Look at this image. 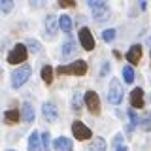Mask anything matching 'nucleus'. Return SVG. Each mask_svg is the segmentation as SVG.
I'll list each match as a JSON object with an SVG mask.
<instances>
[{"label":"nucleus","mask_w":151,"mask_h":151,"mask_svg":"<svg viewBox=\"0 0 151 151\" xmlns=\"http://www.w3.org/2000/svg\"><path fill=\"white\" fill-rule=\"evenodd\" d=\"M0 8H2V12H12V8H13V2H9V0H6V2H2L0 4Z\"/></svg>","instance_id":"26"},{"label":"nucleus","mask_w":151,"mask_h":151,"mask_svg":"<svg viewBox=\"0 0 151 151\" xmlns=\"http://www.w3.org/2000/svg\"><path fill=\"white\" fill-rule=\"evenodd\" d=\"M27 45L30 47V51H34V53H38V51H40V45H38V42H36V40H32V38L27 42Z\"/></svg>","instance_id":"25"},{"label":"nucleus","mask_w":151,"mask_h":151,"mask_svg":"<svg viewBox=\"0 0 151 151\" xmlns=\"http://www.w3.org/2000/svg\"><path fill=\"white\" fill-rule=\"evenodd\" d=\"M40 140H42V136L38 134V132H32V134L28 136V151H44Z\"/></svg>","instance_id":"11"},{"label":"nucleus","mask_w":151,"mask_h":151,"mask_svg":"<svg viewBox=\"0 0 151 151\" xmlns=\"http://www.w3.org/2000/svg\"><path fill=\"white\" fill-rule=\"evenodd\" d=\"M19 117L21 115H19L17 110H8L6 113H4V121H6L8 125H15V123L19 121Z\"/></svg>","instance_id":"16"},{"label":"nucleus","mask_w":151,"mask_h":151,"mask_svg":"<svg viewBox=\"0 0 151 151\" xmlns=\"http://www.w3.org/2000/svg\"><path fill=\"white\" fill-rule=\"evenodd\" d=\"M59 6H60V8H72V6H74V0H60Z\"/></svg>","instance_id":"29"},{"label":"nucleus","mask_w":151,"mask_h":151,"mask_svg":"<svg viewBox=\"0 0 151 151\" xmlns=\"http://www.w3.org/2000/svg\"><path fill=\"white\" fill-rule=\"evenodd\" d=\"M57 72L60 76L63 74H76V76H83L87 72V63L85 60H76L72 64H66V66H59L57 68Z\"/></svg>","instance_id":"1"},{"label":"nucleus","mask_w":151,"mask_h":151,"mask_svg":"<svg viewBox=\"0 0 151 151\" xmlns=\"http://www.w3.org/2000/svg\"><path fill=\"white\" fill-rule=\"evenodd\" d=\"M42 79H44V81H45L47 85H49V83H53V68H51L49 64L42 68Z\"/></svg>","instance_id":"17"},{"label":"nucleus","mask_w":151,"mask_h":151,"mask_svg":"<svg viewBox=\"0 0 151 151\" xmlns=\"http://www.w3.org/2000/svg\"><path fill=\"white\" fill-rule=\"evenodd\" d=\"M113 38H115V30H113V28H108V30L102 32V40L104 42H111Z\"/></svg>","instance_id":"24"},{"label":"nucleus","mask_w":151,"mask_h":151,"mask_svg":"<svg viewBox=\"0 0 151 151\" xmlns=\"http://www.w3.org/2000/svg\"><path fill=\"white\" fill-rule=\"evenodd\" d=\"M59 27L63 28V32H70L72 30V19H70L68 15H63L59 19Z\"/></svg>","instance_id":"18"},{"label":"nucleus","mask_w":151,"mask_h":151,"mask_svg":"<svg viewBox=\"0 0 151 151\" xmlns=\"http://www.w3.org/2000/svg\"><path fill=\"white\" fill-rule=\"evenodd\" d=\"M55 149L57 151H70L72 149V142L68 138H64V136H60V138L55 140Z\"/></svg>","instance_id":"13"},{"label":"nucleus","mask_w":151,"mask_h":151,"mask_svg":"<svg viewBox=\"0 0 151 151\" xmlns=\"http://www.w3.org/2000/svg\"><path fill=\"white\" fill-rule=\"evenodd\" d=\"M42 113H44V117H45L49 123L57 121V108H55L53 102H45L44 108H42Z\"/></svg>","instance_id":"9"},{"label":"nucleus","mask_w":151,"mask_h":151,"mask_svg":"<svg viewBox=\"0 0 151 151\" xmlns=\"http://www.w3.org/2000/svg\"><path fill=\"white\" fill-rule=\"evenodd\" d=\"M85 104H87L89 111H91L93 115H98V113H100V100H98V94L94 91L85 93Z\"/></svg>","instance_id":"6"},{"label":"nucleus","mask_w":151,"mask_h":151,"mask_svg":"<svg viewBox=\"0 0 151 151\" xmlns=\"http://www.w3.org/2000/svg\"><path fill=\"white\" fill-rule=\"evenodd\" d=\"M79 106H81V93H74V96H72V108H74V110H79Z\"/></svg>","instance_id":"23"},{"label":"nucleus","mask_w":151,"mask_h":151,"mask_svg":"<svg viewBox=\"0 0 151 151\" xmlns=\"http://www.w3.org/2000/svg\"><path fill=\"white\" fill-rule=\"evenodd\" d=\"M42 142H44V147L49 149V132H44V134H42Z\"/></svg>","instance_id":"27"},{"label":"nucleus","mask_w":151,"mask_h":151,"mask_svg":"<svg viewBox=\"0 0 151 151\" xmlns=\"http://www.w3.org/2000/svg\"><path fill=\"white\" fill-rule=\"evenodd\" d=\"M142 59V47L140 45H132L129 49V53H127V60L132 64H138V60Z\"/></svg>","instance_id":"12"},{"label":"nucleus","mask_w":151,"mask_h":151,"mask_svg":"<svg viewBox=\"0 0 151 151\" xmlns=\"http://www.w3.org/2000/svg\"><path fill=\"white\" fill-rule=\"evenodd\" d=\"M130 104L132 108H144V91L140 87L130 93Z\"/></svg>","instance_id":"10"},{"label":"nucleus","mask_w":151,"mask_h":151,"mask_svg":"<svg viewBox=\"0 0 151 151\" xmlns=\"http://www.w3.org/2000/svg\"><path fill=\"white\" fill-rule=\"evenodd\" d=\"M89 8H91L93 15L98 19V21H102V19L108 17V4L102 2V0H91V2H87Z\"/></svg>","instance_id":"5"},{"label":"nucleus","mask_w":151,"mask_h":151,"mask_svg":"<svg viewBox=\"0 0 151 151\" xmlns=\"http://www.w3.org/2000/svg\"><path fill=\"white\" fill-rule=\"evenodd\" d=\"M8 151H13V149H8Z\"/></svg>","instance_id":"31"},{"label":"nucleus","mask_w":151,"mask_h":151,"mask_svg":"<svg viewBox=\"0 0 151 151\" xmlns=\"http://www.w3.org/2000/svg\"><path fill=\"white\" fill-rule=\"evenodd\" d=\"M72 132H74V136L78 140H89L93 136V132L91 129H89L87 125H83L81 121H74L72 123Z\"/></svg>","instance_id":"7"},{"label":"nucleus","mask_w":151,"mask_h":151,"mask_svg":"<svg viewBox=\"0 0 151 151\" xmlns=\"http://www.w3.org/2000/svg\"><path fill=\"white\" fill-rule=\"evenodd\" d=\"M117 151H129V149H127L125 145H117Z\"/></svg>","instance_id":"30"},{"label":"nucleus","mask_w":151,"mask_h":151,"mask_svg":"<svg viewBox=\"0 0 151 151\" xmlns=\"http://www.w3.org/2000/svg\"><path fill=\"white\" fill-rule=\"evenodd\" d=\"M87 151H106V140L104 138H93Z\"/></svg>","instance_id":"15"},{"label":"nucleus","mask_w":151,"mask_h":151,"mask_svg":"<svg viewBox=\"0 0 151 151\" xmlns=\"http://www.w3.org/2000/svg\"><path fill=\"white\" fill-rule=\"evenodd\" d=\"M25 60H27V45H23V44H17L8 53V63L9 64H19V63H25Z\"/></svg>","instance_id":"4"},{"label":"nucleus","mask_w":151,"mask_h":151,"mask_svg":"<svg viewBox=\"0 0 151 151\" xmlns=\"http://www.w3.org/2000/svg\"><path fill=\"white\" fill-rule=\"evenodd\" d=\"M79 44L85 51H93L94 49V38H93V32L89 30L87 27H83L79 30Z\"/></svg>","instance_id":"8"},{"label":"nucleus","mask_w":151,"mask_h":151,"mask_svg":"<svg viewBox=\"0 0 151 151\" xmlns=\"http://www.w3.org/2000/svg\"><path fill=\"white\" fill-rule=\"evenodd\" d=\"M140 129L145 130V132L151 130V113H144V115H142V119H140Z\"/></svg>","instance_id":"19"},{"label":"nucleus","mask_w":151,"mask_h":151,"mask_svg":"<svg viewBox=\"0 0 151 151\" xmlns=\"http://www.w3.org/2000/svg\"><path fill=\"white\" fill-rule=\"evenodd\" d=\"M108 100L111 104H119L123 100V85L117 78H113L110 81V89H108Z\"/></svg>","instance_id":"2"},{"label":"nucleus","mask_w":151,"mask_h":151,"mask_svg":"<svg viewBox=\"0 0 151 151\" xmlns=\"http://www.w3.org/2000/svg\"><path fill=\"white\" fill-rule=\"evenodd\" d=\"M129 117H130V125H140V121H138V117H136V113L134 111H129Z\"/></svg>","instance_id":"28"},{"label":"nucleus","mask_w":151,"mask_h":151,"mask_svg":"<svg viewBox=\"0 0 151 151\" xmlns=\"http://www.w3.org/2000/svg\"><path fill=\"white\" fill-rule=\"evenodd\" d=\"M23 119H25L27 123H32L34 121V108H32V104L30 102H25L23 104Z\"/></svg>","instance_id":"14"},{"label":"nucleus","mask_w":151,"mask_h":151,"mask_svg":"<svg viewBox=\"0 0 151 151\" xmlns=\"http://www.w3.org/2000/svg\"><path fill=\"white\" fill-rule=\"evenodd\" d=\"M28 78H30V66H28V64L19 66L15 72L12 74V87H15V89L21 87V85L25 83Z\"/></svg>","instance_id":"3"},{"label":"nucleus","mask_w":151,"mask_h":151,"mask_svg":"<svg viewBox=\"0 0 151 151\" xmlns=\"http://www.w3.org/2000/svg\"><path fill=\"white\" fill-rule=\"evenodd\" d=\"M74 51H76V44L72 40H68L66 44L63 45V57H70V55H74Z\"/></svg>","instance_id":"21"},{"label":"nucleus","mask_w":151,"mask_h":151,"mask_svg":"<svg viewBox=\"0 0 151 151\" xmlns=\"http://www.w3.org/2000/svg\"><path fill=\"white\" fill-rule=\"evenodd\" d=\"M123 78H125L127 83H132L134 81V70H132L130 66H125V68H123Z\"/></svg>","instance_id":"22"},{"label":"nucleus","mask_w":151,"mask_h":151,"mask_svg":"<svg viewBox=\"0 0 151 151\" xmlns=\"http://www.w3.org/2000/svg\"><path fill=\"white\" fill-rule=\"evenodd\" d=\"M45 28H47V32H49V36L55 34V30H57V19H55V15H49V17H47Z\"/></svg>","instance_id":"20"}]
</instances>
